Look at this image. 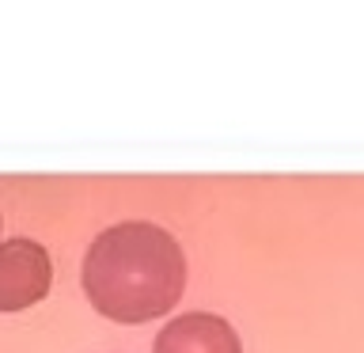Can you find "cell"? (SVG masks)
I'll list each match as a JSON object with an SVG mask.
<instances>
[{"label": "cell", "instance_id": "obj_1", "mask_svg": "<svg viewBox=\"0 0 364 353\" xmlns=\"http://www.w3.org/2000/svg\"><path fill=\"white\" fill-rule=\"evenodd\" d=\"M80 281L99 315L114 323H148L182 300L186 255L159 224L122 221L91 239Z\"/></svg>", "mask_w": 364, "mask_h": 353}, {"label": "cell", "instance_id": "obj_2", "mask_svg": "<svg viewBox=\"0 0 364 353\" xmlns=\"http://www.w3.org/2000/svg\"><path fill=\"white\" fill-rule=\"evenodd\" d=\"M53 262L38 239L16 236L0 243V312H27L50 293Z\"/></svg>", "mask_w": 364, "mask_h": 353}, {"label": "cell", "instance_id": "obj_3", "mask_svg": "<svg viewBox=\"0 0 364 353\" xmlns=\"http://www.w3.org/2000/svg\"><path fill=\"white\" fill-rule=\"evenodd\" d=\"M156 353H243L228 319L213 312H186L159 330Z\"/></svg>", "mask_w": 364, "mask_h": 353}]
</instances>
